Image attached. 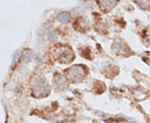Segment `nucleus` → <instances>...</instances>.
Instances as JSON below:
<instances>
[{
    "instance_id": "f257e3e1",
    "label": "nucleus",
    "mask_w": 150,
    "mask_h": 123,
    "mask_svg": "<svg viewBox=\"0 0 150 123\" xmlns=\"http://www.w3.org/2000/svg\"><path fill=\"white\" fill-rule=\"evenodd\" d=\"M58 19L61 23H68L70 20V15L68 12H61L58 15Z\"/></svg>"
},
{
    "instance_id": "f03ea898",
    "label": "nucleus",
    "mask_w": 150,
    "mask_h": 123,
    "mask_svg": "<svg viewBox=\"0 0 150 123\" xmlns=\"http://www.w3.org/2000/svg\"><path fill=\"white\" fill-rule=\"evenodd\" d=\"M48 37H49V40H51V41H54V40H56L57 38H58V35H57V33L55 32L50 31L49 32V34H48Z\"/></svg>"
}]
</instances>
